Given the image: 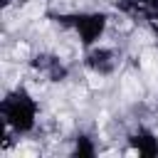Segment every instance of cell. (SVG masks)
<instances>
[{"label":"cell","instance_id":"1","mask_svg":"<svg viewBox=\"0 0 158 158\" xmlns=\"http://www.w3.org/2000/svg\"><path fill=\"white\" fill-rule=\"evenodd\" d=\"M123 86H126V94H128V96H138V91H141V89L136 86V81H133V77H128V79L123 81Z\"/></svg>","mask_w":158,"mask_h":158},{"label":"cell","instance_id":"2","mask_svg":"<svg viewBox=\"0 0 158 158\" xmlns=\"http://www.w3.org/2000/svg\"><path fill=\"white\" fill-rule=\"evenodd\" d=\"M42 2H32V5H27V10H25V15H30V17H37V15H42Z\"/></svg>","mask_w":158,"mask_h":158},{"label":"cell","instance_id":"3","mask_svg":"<svg viewBox=\"0 0 158 158\" xmlns=\"http://www.w3.org/2000/svg\"><path fill=\"white\" fill-rule=\"evenodd\" d=\"M89 79H91V81H89V84H91V86H94V89H96V86H101V84H104V79H99V77H89Z\"/></svg>","mask_w":158,"mask_h":158}]
</instances>
